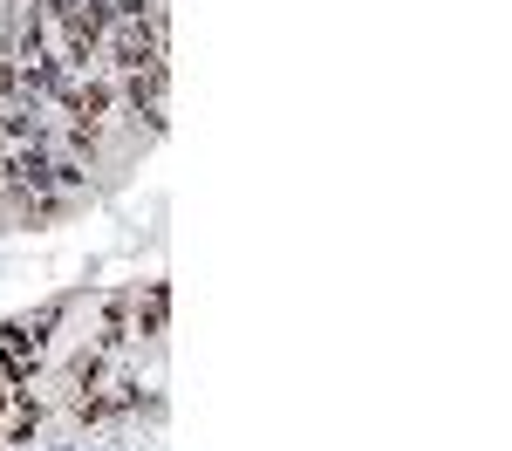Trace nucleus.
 Returning <instances> with one entry per match:
<instances>
[{"mask_svg": "<svg viewBox=\"0 0 512 451\" xmlns=\"http://www.w3.org/2000/svg\"><path fill=\"white\" fill-rule=\"evenodd\" d=\"M164 315H171V294H164L158 281L137 287V294H130V342H158V335H164Z\"/></svg>", "mask_w": 512, "mask_h": 451, "instance_id": "obj_1", "label": "nucleus"}, {"mask_svg": "<svg viewBox=\"0 0 512 451\" xmlns=\"http://www.w3.org/2000/svg\"><path fill=\"white\" fill-rule=\"evenodd\" d=\"M123 103L158 130V123H164V69H137V76H123Z\"/></svg>", "mask_w": 512, "mask_h": 451, "instance_id": "obj_2", "label": "nucleus"}]
</instances>
